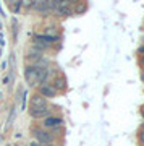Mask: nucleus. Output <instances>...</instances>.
<instances>
[{"instance_id":"1","label":"nucleus","mask_w":144,"mask_h":146,"mask_svg":"<svg viewBox=\"0 0 144 146\" xmlns=\"http://www.w3.org/2000/svg\"><path fill=\"white\" fill-rule=\"evenodd\" d=\"M49 106H47L46 98H42L41 94H36L31 98V106H29V114L32 117H44L47 115Z\"/></svg>"},{"instance_id":"2","label":"nucleus","mask_w":144,"mask_h":146,"mask_svg":"<svg viewBox=\"0 0 144 146\" xmlns=\"http://www.w3.org/2000/svg\"><path fill=\"white\" fill-rule=\"evenodd\" d=\"M34 136H36V140L39 141V143H42V145L46 146V145H49L52 141V136H50V133L49 131H46V130H41V128H34Z\"/></svg>"},{"instance_id":"3","label":"nucleus","mask_w":144,"mask_h":146,"mask_svg":"<svg viewBox=\"0 0 144 146\" xmlns=\"http://www.w3.org/2000/svg\"><path fill=\"white\" fill-rule=\"evenodd\" d=\"M24 76H26V81H28L29 84H36L37 83V70L32 67V65L26 68Z\"/></svg>"},{"instance_id":"4","label":"nucleus","mask_w":144,"mask_h":146,"mask_svg":"<svg viewBox=\"0 0 144 146\" xmlns=\"http://www.w3.org/2000/svg\"><path fill=\"white\" fill-rule=\"evenodd\" d=\"M39 93H41L42 98H54V96L57 94V89L54 88L52 84H41Z\"/></svg>"},{"instance_id":"5","label":"nucleus","mask_w":144,"mask_h":146,"mask_svg":"<svg viewBox=\"0 0 144 146\" xmlns=\"http://www.w3.org/2000/svg\"><path fill=\"white\" fill-rule=\"evenodd\" d=\"M70 2H62L60 0V5L55 8V13L57 15H60V16H68L70 13H71V8H70Z\"/></svg>"},{"instance_id":"6","label":"nucleus","mask_w":144,"mask_h":146,"mask_svg":"<svg viewBox=\"0 0 144 146\" xmlns=\"http://www.w3.org/2000/svg\"><path fill=\"white\" fill-rule=\"evenodd\" d=\"M32 8H36L37 11H42V13H47L49 10V5H47V2H32Z\"/></svg>"},{"instance_id":"7","label":"nucleus","mask_w":144,"mask_h":146,"mask_svg":"<svg viewBox=\"0 0 144 146\" xmlns=\"http://www.w3.org/2000/svg\"><path fill=\"white\" fill-rule=\"evenodd\" d=\"M54 88L58 91V89H65L67 88V81H65V78L63 76H57L55 80H54Z\"/></svg>"},{"instance_id":"8","label":"nucleus","mask_w":144,"mask_h":146,"mask_svg":"<svg viewBox=\"0 0 144 146\" xmlns=\"http://www.w3.org/2000/svg\"><path fill=\"white\" fill-rule=\"evenodd\" d=\"M44 123H46V127H55V125L62 123V119H58V117H47L44 120Z\"/></svg>"},{"instance_id":"9","label":"nucleus","mask_w":144,"mask_h":146,"mask_svg":"<svg viewBox=\"0 0 144 146\" xmlns=\"http://www.w3.org/2000/svg\"><path fill=\"white\" fill-rule=\"evenodd\" d=\"M28 58H29V60H32V58H37V60H39V58H42V52H41V50H37L36 47H32L31 50H29Z\"/></svg>"},{"instance_id":"10","label":"nucleus","mask_w":144,"mask_h":146,"mask_svg":"<svg viewBox=\"0 0 144 146\" xmlns=\"http://www.w3.org/2000/svg\"><path fill=\"white\" fill-rule=\"evenodd\" d=\"M8 7H10V10L16 11V10H18V8L21 7V2H15V3H8Z\"/></svg>"},{"instance_id":"11","label":"nucleus","mask_w":144,"mask_h":146,"mask_svg":"<svg viewBox=\"0 0 144 146\" xmlns=\"http://www.w3.org/2000/svg\"><path fill=\"white\" fill-rule=\"evenodd\" d=\"M84 10H86V5H84V3H78L76 8H75L76 13H81V11H84Z\"/></svg>"},{"instance_id":"12","label":"nucleus","mask_w":144,"mask_h":146,"mask_svg":"<svg viewBox=\"0 0 144 146\" xmlns=\"http://www.w3.org/2000/svg\"><path fill=\"white\" fill-rule=\"evenodd\" d=\"M139 141H141V143L144 145V130L141 131V133H139Z\"/></svg>"},{"instance_id":"13","label":"nucleus","mask_w":144,"mask_h":146,"mask_svg":"<svg viewBox=\"0 0 144 146\" xmlns=\"http://www.w3.org/2000/svg\"><path fill=\"white\" fill-rule=\"evenodd\" d=\"M31 146H37V143H31Z\"/></svg>"},{"instance_id":"14","label":"nucleus","mask_w":144,"mask_h":146,"mask_svg":"<svg viewBox=\"0 0 144 146\" xmlns=\"http://www.w3.org/2000/svg\"><path fill=\"white\" fill-rule=\"evenodd\" d=\"M143 63H144V55H143Z\"/></svg>"},{"instance_id":"15","label":"nucleus","mask_w":144,"mask_h":146,"mask_svg":"<svg viewBox=\"0 0 144 146\" xmlns=\"http://www.w3.org/2000/svg\"><path fill=\"white\" fill-rule=\"evenodd\" d=\"M143 80H144V75H143Z\"/></svg>"}]
</instances>
